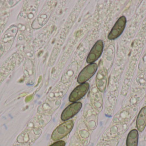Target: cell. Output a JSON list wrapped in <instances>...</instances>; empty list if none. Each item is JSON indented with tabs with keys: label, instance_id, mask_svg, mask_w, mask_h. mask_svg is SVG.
Returning a JSON list of instances; mask_svg holds the SVG:
<instances>
[{
	"label": "cell",
	"instance_id": "cell-9",
	"mask_svg": "<svg viewBox=\"0 0 146 146\" xmlns=\"http://www.w3.org/2000/svg\"><path fill=\"white\" fill-rule=\"evenodd\" d=\"M136 127L140 132H142L146 126V106L142 108L137 117Z\"/></svg>",
	"mask_w": 146,
	"mask_h": 146
},
{
	"label": "cell",
	"instance_id": "cell-14",
	"mask_svg": "<svg viewBox=\"0 0 146 146\" xmlns=\"http://www.w3.org/2000/svg\"><path fill=\"white\" fill-rule=\"evenodd\" d=\"M14 146H29L27 145H18Z\"/></svg>",
	"mask_w": 146,
	"mask_h": 146
},
{
	"label": "cell",
	"instance_id": "cell-7",
	"mask_svg": "<svg viewBox=\"0 0 146 146\" xmlns=\"http://www.w3.org/2000/svg\"><path fill=\"white\" fill-rule=\"evenodd\" d=\"M107 80V72L105 69L103 68L99 69L96 78L97 88L100 92L104 91L106 88Z\"/></svg>",
	"mask_w": 146,
	"mask_h": 146
},
{
	"label": "cell",
	"instance_id": "cell-2",
	"mask_svg": "<svg viewBox=\"0 0 146 146\" xmlns=\"http://www.w3.org/2000/svg\"><path fill=\"white\" fill-rule=\"evenodd\" d=\"M98 69L96 63H92L84 68L78 75L77 82L80 84L85 83L96 73Z\"/></svg>",
	"mask_w": 146,
	"mask_h": 146
},
{
	"label": "cell",
	"instance_id": "cell-8",
	"mask_svg": "<svg viewBox=\"0 0 146 146\" xmlns=\"http://www.w3.org/2000/svg\"><path fill=\"white\" fill-rule=\"evenodd\" d=\"M91 100L94 108L98 111H101L103 106L102 97L99 92L94 88L91 91Z\"/></svg>",
	"mask_w": 146,
	"mask_h": 146
},
{
	"label": "cell",
	"instance_id": "cell-11",
	"mask_svg": "<svg viewBox=\"0 0 146 146\" xmlns=\"http://www.w3.org/2000/svg\"><path fill=\"white\" fill-rule=\"evenodd\" d=\"M71 146H81L80 142L76 137H74L72 140Z\"/></svg>",
	"mask_w": 146,
	"mask_h": 146
},
{
	"label": "cell",
	"instance_id": "cell-10",
	"mask_svg": "<svg viewBox=\"0 0 146 146\" xmlns=\"http://www.w3.org/2000/svg\"><path fill=\"white\" fill-rule=\"evenodd\" d=\"M139 133L136 129L131 130L127 139V146H138Z\"/></svg>",
	"mask_w": 146,
	"mask_h": 146
},
{
	"label": "cell",
	"instance_id": "cell-4",
	"mask_svg": "<svg viewBox=\"0 0 146 146\" xmlns=\"http://www.w3.org/2000/svg\"><path fill=\"white\" fill-rule=\"evenodd\" d=\"M104 49L103 41L99 40L95 43L93 47L90 51L86 61L88 63H92L97 61L101 56Z\"/></svg>",
	"mask_w": 146,
	"mask_h": 146
},
{
	"label": "cell",
	"instance_id": "cell-3",
	"mask_svg": "<svg viewBox=\"0 0 146 146\" xmlns=\"http://www.w3.org/2000/svg\"><path fill=\"white\" fill-rule=\"evenodd\" d=\"M126 17L122 16L117 20L108 35V39L110 40L115 39L119 37L124 31L126 26Z\"/></svg>",
	"mask_w": 146,
	"mask_h": 146
},
{
	"label": "cell",
	"instance_id": "cell-6",
	"mask_svg": "<svg viewBox=\"0 0 146 146\" xmlns=\"http://www.w3.org/2000/svg\"><path fill=\"white\" fill-rule=\"evenodd\" d=\"M82 106V104L80 102H75L68 106L62 114V120L66 121L72 118L80 111Z\"/></svg>",
	"mask_w": 146,
	"mask_h": 146
},
{
	"label": "cell",
	"instance_id": "cell-5",
	"mask_svg": "<svg viewBox=\"0 0 146 146\" xmlns=\"http://www.w3.org/2000/svg\"><path fill=\"white\" fill-rule=\"evenodd\" d=\"M89 88L88 83H84L81 84L72 92L69 97V101L75 102L78 101L86 95Z\"/></svg>",
	"mask_w": 146,
	"mask_h": 146
},
{
	"label": "cell",
	"instance_id": "cell-1",
	"mask_svg": "<svg viewBox=\"0 0 146 146\" xmlns=\"http://www.w3.org/2000/svg\"><path fill=\"white\" fill-rule=\"evenodd\" d=\"M73 127L74 123L72 120L65 122L54 130L51 139L53 141H58L62 139L71 132Z\"/></svg>",
	"mask_w": 146,
	"mask_h": 146
},
{
	"label": "cell",
	"instance_id": "cell-13",
	"mask_svg": "<svg viewBox=\"0 0 146 146\" xmlns=\"http://www.w3.org/2000/svg\"><path fill=\"white\" fill-rule=\"evenodd\" d=\"M32 99V95H30V96H28V97H27L25 99V101L26 102L30 101Z\"/></svg>",
	"mask_w": 146,
	"mask_h": 146
},
{
	"label": "cell",
	"instance_id": "cell-12",
	"mask_svg": "<svg viewBox=\"0 0 146 146\" xmlns=\"http://www.w3.org/2000/svg\"><path fill=\"white\" fill-rule=\"evenodd\" d=\"M65 145H66V143L65 141H60L55 142L50 146H65Z\"/></svg>",
	"mask_w": 146,
	"mask_h": 146
}]
</instances>
